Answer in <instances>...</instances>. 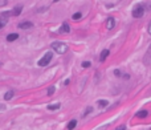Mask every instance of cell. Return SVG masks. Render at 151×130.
Returning <instances> with one entry per match:
<instances>
[{
	"label": "cell",
	"instance_id": "7402d4cb",
	"mask_svg": "<svg viewBox=\"0 0 151 130\" xmlns=\"http://www.w3.org/2000/svg\"><path fill=\"white\" fill-rule=\"evenodd\" d=\"M147 31H148V33L151 35V20H150V24H148V28H147Z\"/></svg>",
	"mask_w": 151,
	"mask_h": 130
},
{
	"label": "cell",
	"instance_id": "e0dca14e",
	"mask_svg": "<svg viewBox=\"0 0 151 130\" xmlns=\"http://www.w3.org/2000/svg\"><path fill=\"white\" fill-rule=\"evenodd\" d=\"M54 93V86H50L49 89H48V96H52Z\"/></svg>",
	"mask_w": 151,
	"mask_h": 130
},
{
	"label": "cell",
	"instance_id": "44dd1931",
	"mask_svg": "<svg viewBox=\"0 0 151 130\" xmlns=\"http://www.w3.org/2000/svg\"><path fill=\"white\" fill-rule=\"evenodd\" d=\"M115 130H126V126H123V125H122V126H118Z\"/></svg>",
	"mask_w": 151,
	"mask_h": 130
},
{
	"label": "cell",
	"instance_id": "5b68a950",
	"mask_svg": "<svg viewBox=\"0 0 151 130\" xmlns=\"http://www.w3.org/2000/svg\"><path fill=\"white\" fill-rule=\"evenodd\" d=\"M58 32L60 33H69L70 32V27L68 23H62V25H61V28L58 29Z\"/></svg>",
	"mask_w": 151,
	"mask_h": 130
},
{
	"label": "cell",
	"instance_id": "cb8c5ba5",
	"mask_svg": "<svg viewBox=\"0 0 151 130\" xmlns=\"http://www.w3.org/2000/svg\"><path fill=\"white\" fill-rule=\"evenodd\" d=\"M151 55V45H150V48H148V52H147V56H150Z\"/></svg>",
	"mask_w": 151,
	"mask_h": 130
},
{
	"label": "cell",
	"instance_id": "7a4b0ae2",
	"mask_svg": "<svg viewBox=\"0 0 151 130\" xmlns=\"http://www.w3.org/2000/svg\"><path fill=\"white\" fill-rule=\"evenodd\" d=\"M52 57H53V53H52V52H47L44 55V57L38 61V65H40V66H45V65H48L50 62V60H52Z\"/></svg>",
	"mask_w": 151,
	"mask_h": 130
},
{
	"label": "cell",
	"instance_id": "3957f363",
	"mask_svg": "<svg viewBox=\"0 0 151 130\" xmlns=\"http://www.w3.org/2000/svg\"><path fill=\"white\" fill-rule=\"evenodd\" d=\"M145 15V7L143 6H137L135 8L132 9V17H142V16Z\"/></svg>",
	"mask_w": 151,
	"mask_h": 130
},
{
	"label": "cell",
	"instance_id": "7c38bea8",
	"mask_svg": "<svg viewBox=\"0 0 151 130\" xmlns=\"http://www.w3.org/2000/svg\"><path fill=\"white\" fill-rule=\"evenodd\" d=\"M12 97H13V90H10V92H7L5 94H4V100H7V101L11 100Z\"/></svg>",
	"mask_w": 151,
	"mask_h": 130
},
{
	"label": "cell",
	"instance_id": "2e32d148",
	"mask_svg": "<svg viewBox=\"0 0 151 130\" xmlns=\"http://www.w3.org/2000/svg\"><path fill=\"white\" fill-rule=\"evenodd\" d=\"M81 17H82V15L80 12H77V13H74V15H73V20H80Z\"/></svg>",
	"mask_w": 151,
	"mask_h": 130
},
{
	"label": "cell",
	"instance_id": "52a82bcc",
	"mask_svg": "<svg viewBox=\"0 0 151 130\" xmlns=\"http://www.w3.org/2000/svg\"><path fill=\"white\" fill-rule=\"evenodd\" d=\"M21 9H23V6H17V7H15V8L12 9L11 15H13V16H19L20 13H21Z\"/></svg>",
	"mask_w": 151,
	"mask_h": 130
},
{
	"label": "cell",
	"instance_id": "277c9868",
	"mask_svg": "<svg viewBox=\"0 0 151 130\" xmlns=\"http://www.w3.org/2000/svg\"><path fill=\"white\" fill-rule=\"evenodd\" d=\"M11 16V12H1L0 13V28H3L4 25L8 23V17Z\"/></svg>",
	"mask_w": 151,
	"mask_h": 130
},
{
	"label": "cell",
	"instance_id": "6da1fadb",
	"mask_svg": "<svg viewBox=\"0 0 151 130\" xmlns=\"http://www.w3.org/2000/svg\"><path fill=\"white\" fill-rule=\"evenodd\" d=\"M52 49L56 50L57 53H60V55H62V53H65L66 50H68V45H66L65 43H60V41H56V43L52 44Z\"/></svg>",
	"mask_w": 151,
	"mask_h": 130
},
{
	"label": "cell",
	"instance_id": "8fae6325",
	"mask_svg": "<svg viewBox=\"0 0 151 130\" xmlns=\"http://www.w3.org/2000/svg\"><path fill=\"white\" fill-rule=\"evenodd\" d=\"M109 49H105V50H102V53H101V56H100V60L101 61H105V60H106V57L107 56H109Z\"/></svg>",
	"mask_w": 151,
	"mask_h": 130
},
{
	"label": "cell",
	"instance_id": "484cf974",
	"mask_svg": "<svg viewBox=\"0 0 151 130\" xmlns=\"http://www.w3.org/2000/svg\"><path fill=\"white\" fill-rule=\"evenodd\" d=\"M147 130H151V127H150V129H147Z\"/></svg>",
	"mask_w": 151,
	"mask_h": 130
},
{
	"label": "cell",
	"instance_id": "9a60e30c",
	"mask_svg": "<svg viewBox=\"0 0 151 130\" xmlns=\"http://www.w3.org/2000/svg\"><path fill=\"white\" fill-rule=\"evenodd\" d=\"M98 105L100 106H107L109 105V102H107L106 100H100V101H98Z\"/></svg>",
	"mask_w": 151,
	"mask_h": 130
},
{
	"label": "cell",
	"instance_id": "5bb4252c",
	"mask_svg": "<svg viewBox=\"0 0 151 130\" xmlns=\"http://www.w3.org/2000/svg\"><path fill=\"white\" fill-rule=\"evenodd\" d=\"M49 110H57V109H60V104H53V105H49L48 106Z\"/></svg>",
	"mask_w": 151,
	"mask_h": 130
},
{
	"label": "cell",
	"instance_id": "d4e9b609",
	"mask_svg": "<svg viewBox=\"0 0 151 130\" xmlns=\"http://www.w3.org/2000/svg\"><path fill=\"white\" fill-rule=\"evenodd\" d=\"M97 130H105V126H101V127H98Z\"/></svg>",
	"mask_w": 151,
	"mask_h": 130
},
{
	"label": "cell",
	"instance_id": "ba28073f",
	"mask_svg": "<svg viewBox=\"0 0 151 130\" xmlns=\"http://www.w3.org/2000/svg\"><path fill=\"white\" fill-rule=\"evenodd\" d=\"M19 28L21 29H27V28H32V23L31 21H23L19 24Z\"/></svg>",
	"mask_w": 151,
	"mask_h": 130
},
{
	"label": "cell",
	"instance_id": "603a6c76",
	"mask_svg": "<svg viewBox=\"0 0 151 130\" xmlns=\"http://www.w3.org/2000/svg\"><path fill=\"white\" fill-rule=\"evenodd\" d=\"M3 110H5V106H4V105H1V104H0V111H3Z\"/></svg>",
	"mask_w": 151,
	"mask_h": 130
},
{
	"label": "cell",
	"instance_id": "30bf717a",
	"mask_svg": "<svg viewBox=\"0 0 151 130\" xmlns=\"http://www.w3.org/2000/svg\"><path fill=\"white\" fill-rule=\"evenodd\" d=\"M17 39H19V35L17 33H11V35H8V36H7V41H15V40H17Z\"/></svg>",
	"mask_w": 151,
	"mask_h": 130
},
{
	"label": "cell",
	"instance_id": "ac0fdd59",
	"mask_svg": "<svg viewBox=\"0 0 151 130\" xmlns=\"http://www.w3.org/2000/svg\"><path fill=\"white\" fill-rule=\"evenodd\" d=\"M90 62H89V61H84V62H82V66H84V68H89V66H90Z\"/></svg>",
	"mask_w": 151,
	"mask_h": 130
},
{
	"label": "cell",
	"instance_id": "8992f818",
	"mask_svg": "<svg viewBox=\"0 0 151 130\" xmlns=\"http://www.w3.org/2000/svg\"><path fill=\"white\" fill-rule=\"evenodd\" d=\"M106 27H107V29H113V28L115 27V19H113V17H110V19H107Z\"/></svg>",
	"mask_w": 151,
	"mask_h": 130
},
{
	"label": "cell",
	"instance_id": "9c48e42d",
	"mask_svg": "<svg viewBox=\"0 0 151 130\" xmlns=\"http://www.w3.org/2000/svg\"><path fill=\"white\" fill-rule=\"evenodd\" d=\"M135 117L137 118H145V117H147V110H139V111H137Z\"/></svg>",
	"mask_w": 151,
	"mask_h": 130
},
{
	"label": "cell",
	"instance_id": "d6986e66",
	"mask_svg": "<svg viewBox=\"0 0 151 130\" xmlns=\"http://www.w3.org/2000/svg\"><path fill=\"white\" fill-rule=\"evenodd\" d=\"M91 110H93V108H91V106H89V108L86 109V111H85V114H84V115H86V114H89V113H91Z\"/></svg>",
	"mask_w": 151,
	"mask_h": 130
},
{
	"label": "cell",
	"instance_id": "4fadbf2b",
	"mask_svg": "<svg viewBox=\"0 0 151 130\" xmlns=\"http://www.w3.org/2000/svg\"><path fill=\"white\" fill-rule=\"evenodd\" d=\"M76 125H77V121H76V120H73V121H70L69 124H68V129H69V130H72V129H74V127H76Z\"/></svg>",
	"mask_w": 151,
	"mask_h": 130
},
{
	"label": "cell",
	"instance_id": "ffe728a7",
	"mask_svg": "<svg viewBox=\"0 0 151 130\" xmlns=\"http://www.w3.org/2000/svg\"><path fill=\"white\" fill-rule=\"evenodd\" d=\"M114 73H115V76H117V77H121V76H122L119 71H114Z\"/></svg>",
	"mask_w": 151,
	"mask_h": 130
}]
</instances>
